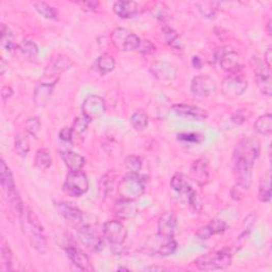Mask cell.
<instances>
[{"label": "cell", "instance_id": "4", "mask_svg": "<svg viewBox=\"0 0 272 272\" xmlns=\"http://www.w3.org/2000/svg\"><path fill=\"white\" fill-rule=\"evenodd\" d=\"M177 249L178 242L174 239V237L165 236V235L158 233L149 239H147L143 246V251L150 256L159 255L166 257L174 254Z\"/></svg>", "mask_w": 272, "mask_h": 272}, {"label": "cell", "instance_id": "53", "mask_svg": "<svg viewBox=\"0 0 272 272\" xmlns=\"http://www.w3.org/2000/svg\"><path fill=\"white\" fill-rule=\"evenodd\" d=\"M243 189L241 186H239V185H235V186L232 188L231 191V195H232V198L235 200H240L241 197H242V191Z\"/></svg>", "mask_w": 272, "mask_h": 272}, {"label": "cell", "instance_id": "51", "mask_svg": "<svg viewBox=\"0 0 272 272\" xmlns=\"http://www.w3.org/2000/svg\"><path fill=\"white\" fill-rule=\"evenodd\" d=\"M196 236L199 239L207 240V239H209L213 236V233H212L211 229H209V227L206 225V226L200 227L199 229L196 231Z\"/></svg>", "mask_w": 272, "mask_h": 272}, {"label": "cell", "instance_id": "49", "mask_svg": "<svg viewBox=\"0 0 272 272\" xmlns=\"http://www.w3.org/2000/svg\"><path fill=\"white\" fill-rule=\"evenodd\" d=\"M166 9H167V7L164 4L156 3L151 8V14L153 15L154 18L159 19V20H163L167 16V10Z\"/></svg>", "mask_w": 272, "mask_h": 272}, {"label": "cell", "instance_id": "48", "mask_svg": "<svg viewBox=\"0 0 272 272\" xmlns=\"http://www.w3.org/2000/svg\"><path fill=\"white\" fill-rule=\"evenodd\" d=\"M209 229H211L213 235H218V234H222L225 233L226 230L228 229V225L227 222L221 220V219H212L211 221L208 222Z\"/></svg>", "mask_w": 272, "mask_h": 272}, {"label": "cell", "instance_id": "58", "mask_svg": "<svg viewBox=\"0 0 272 272\" xmlns=\"http://www.w3.org/2000/svg\"><path fill=\"white\" fill-rule=\"evenodd\" d=\"M193 65L197 69H200L201 68V60L199 58H198V57H194L193 58Z\"/></svg>", "mask_w": 272, "mask_h": 272}, {"label": "cell", "instance_id": "40", "mask_svg": "<svg viewBox=\"0 0 272 272\" xmlns=\"http://www.w3.org/2000/svg\"><path fill=\"white\" fill-rule=\"evenodd\" d=\"M0 33H2L0 43H2V47L5 48L7 51H13L15 48H17V46L14 43V36L6 24L4 23L2 24V30H0Z\"/></svg>", "mask_w": 272, "mask_h": 272}, {"label": "cell", "instance_id": "1", "mask_svg": "<svg viewBox=\"0 0 272 272\" xmlns=\"http://www.w3.org/2000/svg\"><path fill=\"white\" fill-rule=\"evenodd\" d=\"M22 229L26 230L33 248L40 253L48 251V243L45 235V230L40 218L30 207L24 208L23 214L20 216Z\"/></svg>", "mask_w": 272, "mask_h": 272}, {"label": "cell", "instance_id": "54", "mask_svg": "<svg viewBox=\"0 0 272 272\" xmlns=\"http://www.w3.org/2000/svg\"><path fill=\"white\" fill-rule=\"evenodd\" d=\"M12 96H13V90H12L10 86H4L2 90V98L4 102L8 101Z\"/></svg>", "mask_w": 272, "mask_h": 272}, {"label": "cell", "instance_id": "19", "mask_svg": "<svg viewBox=\"0 0 272 272\" xmlns=\"http://www.w3.org/2000/svg\"><path fill=\"white\" fill-rule=\"evenodd\" d=\"M56 208L58 213L63 217L69 225L76 227L82 224L83 214L78 207L71 205L70 203L59 202L56 203Z\"/></svg>", "mask_w": 272, "mask_h": 272}, {"label": "cell", "instance_id": "50", "mask_svg": "<svg viewBox=\"0 0 272 272\" xmlns=\"http://www.w3.org/2000/svg\"><path fill=\"white\" fill-rule=\"evenodd\" d=\"M139 50L144 56H149V55H153L155 52V47L150 41L145 40V41L141 42Z\"/></svg>", "mask_w": 272, "mask_h": 272}, {"label": "cell", "instance_id": "5", "mask_svg": "<svg viewBox=\"0 0 272 272\" xmlns=\"http://www.w3.org/2000/svg\"><path fill=\"white\" fill-rule=\"evenodd\" d=\"M111 42L120 51H134L140 48L142 41L131 31L125 28H116L111 33Z\"/></svg>", "mask_w": 272, "mask_h": 272}, {"label": "cell", "instance_id": "11", "mask_svg": "<svg viewBox=\"0 0 272 272\" xmlns=\"http://www.w3.org/2000/svg\"><path fill=\"white\" fill-rule=\"evenodd\" d=\"M247 88H248V81L240 75L238 70L230 73V76L225 78L221 83V90L227 97L236 98L241 96Z\"/></svg>", "mask_w": 272, "mask_h": 272}, {"label": "cell", "instance_id": "37", "mask_svg": "<svg viewBox=\"0 0 272 272\" xmlns=\"http://www.w3.org/2000/svg\"><path fill=\"white\" fill-rule=\"evenodd\" d=\"M258 199L262 202H270L271 200V175L267 172L261 181L258 188Z\"/></svg>", "mask_w": 272, "mask_h": 272}, {"label": "cell", "instance_id": "21", "mask_svg": "<svg viewBox=\"0 0 272 272\" xmlns=\"http://www.w3.org/2000/svg\"><path fill=\"white\" fill-rule=\"evenodd\" d=\"M178 228V219L176 214L172 211L165 212L160 215L157 222V233L165 235V236L174 237Z\"/></svg>", "mask_w": 272, "mask_h": 272}, {"label": "cell", "instance_id": "44", "mask_svg": "<svg viewBox=\"0 0 272 272\" xmlns=\"http://www.w3.org/2000/svg\"><path fill=\"white\" fill-rule=\"evenodd\" d=\"M125 167L127 168V170L130 172V174H139L143 167L142 158L138 155H130L126 157Z\"/></svg>", "mask_w": 272, "mask_h": 272}, {"label": "cell", "instance_id": "27", "mask_svg": "<svg viewBox=\"0 0 272 272\" xmlns=\"http://www.w3.org/2000/svg\"><path fill=\"white\" fill-rule=\"evenodd\" d=\"M61 156L69 171H81L86 162L81 154L71 150L62 151Z\"/></svg>", "mask_w": 272, "mask_h": 272}, {"label": "cell", "instance_id": "15", "mask_svg": "<svg viewBox=\"0 0 272 272\" xmlns=\"http://www.w3.org/2000/svg\"><path fill=\"white\" fill-rule=\"evenodd\" d=\"M217 90L216 82L209 76H197L192 80L191 91L199 97H207Z\"/></svg>", "mask_w": 272, "mask_h": 272}, {"label": "cell", "instance_id": "43", "mask_svg": "<svg viewBox=\"0 0 272 272\" xmlns=\"http://www.w3.org/2000/svg\"><path fill=\"white\" fill-rule=\"evenodd\" d=\"M178 141L183 144L199 145L204 141V136L199 133H180L177 135Z\"/></svg>", "mask_w": 272, "mask_h": 272}, {"label": "cell", "instance_id": "30", "mask_svg": "<svg viewBox=\"0 0 272 272\" xmlns=\"http://www.w3.org/2000/svg\"><path fill=\"white\" fill-rule=\"evenodd\" d=\"M116 179H117V175H116V172L113 170L108 171L107 174L103 176V178H101L100 185H99V189H100V193L104 197H107L113 193V189L116 187Z\"/></svg>", "mask_w": 272, "mask_h": 272}, {"label": "cell", "instance_id": "12", "mask_svg": "<svg viewBox=\"0 0 272 272\" xmlns=\"http://www.w3.org/2000/svg\"><path fill=\"white\" fill-rule=\"evenodd\" d=\"M106 111L104 99L98 95H89L82 103V115L93 121L100 118Z\"/></svg>", "mask_w": 272, "mask_h": 272}, {"label": "cell", "instance_id": "26", "mask_svg": "<svg viewBox=\"0 0 272 272\" xmlns=\"http://www.w3.org/2000/svg\"><path fill=\"white\" fill-rule=\"evenodd\" d=\"M114 13L122 18V19H130L133 18L138 14V5L133 2H125V0H119L116 2L113 6Z\"/></svg>", "mask_w": 272, "mask_h": 272}, {"label": "cell", "instance_id": "28", "mask_svg": "<svg viewBox=\"0 0 272 272\" xmlns=\"http://www.w3.org/2000/svg\"><path fill=\"white\" fill-rule=\"evenodd\" d=\"M96 69L101 73V75H106V73L112 72L116 66V62L113 56L108 53H103L96 60Z\"/></svg>", "mask_w": 272, "mask_h": 272}, {"label": "cell", "instance_id": "47", "mask_svg": "<svg viewBox=\"0 0 272 272\" xmlns=\"http://www.w3.org/2000/svg\"><path fill=\"white\" fill-rule=\"evenodd\" d=\"M26 132L32 136H36L41 130V120L39 117H31L26 121L24 125Z\"/></svg>", "mask_w": 272, "mask_h": 272}, {"label": "cell", "instance_id": "38", "mask_svg": "<svg viewBox=\"0 0 272 272\" xmlns=\"http://www.w3.org/2000/svg\"><path fill=\"white\" fill-rule=\"evenodd\" d=\"M0 250H2L3 269L6 271L12 270V267H13V253H12L9 243L4 237L2 238V242H0Z\"/></svg>", "mask_w": 272, "mask_h": 272}, {"label": "cell", "instance_id": "13", "mask_svg": "<svg viewBox=\"0 0 272 272\" xmlns=\"http://www.w3.org/2000/svg\"><path fill=\"white\" fill-rule=\"evenodd\" d=\"M216 60L220 67L230 73L235 72L240 67V57L230 46L222 47L216 52Z\"/></svg>", "mask_w": 272, "mask_h": 272}, {"label": "cell", "instance_id": "59", "mask_svg": "<svg viewBox=\"0 0 272 272\" xmlns=\"http://www.w3.org/2000/svg\"><path fill=\"white\" fill-rule=\"evenodd\" d=\"M145 271H164L166 270L164 267H157V266H149L144 268Z\"/></svg>", "mask_w": 272, "mask_h": 272}, {"label": "cell", "instance_id": "29", "mask_svg": "<svg viewBox=\"0 0 272 272\" xmlns=\"http://www.w3.org/2000/svg\"><path fill=\"white\" fill-rule=\"evenodd\" d=\"M90 122L91 120H89L84 115L76 117L71 127L73 138H77L78 140H84L89 131Z\"/></svg>", "mask_w": 272, "mask_h": 272}, {"label": "cell", "instance_id": "46", "mask_svg": "<svg viewBox=\"0 0 272 272\" xmlns=\"http://www.w3.org/2000/svg\"><path fill=\"white\" fill-rule=\"evenodd\" d=\"M251 117V112L247 108H240L237 110L236 112H234L231 116V121L235 125L240 126L243 122H246L249 118Z\"/></svg>", "mask_w": 272, "mask_h": 272}, {"label": "cell", "instance_id": "10", "mask_svg": "<svg viewBox=\"0 0 272 272\" xmlns=\"http://www.w3.org/2000/svg\"><path fill=\"white\" fill-rule=\"evenodd\" d=\"M102 233L103 238L113 247H121L128 236L126 227L118 219L105 222L102 228Z\"/></svg>", "mask_w": 272, "mask_h": 272}, {"label": "cell", "instance_id": "41", "mask_svg": "<svg viewBox=\"0 0 272 272\" xmlns=\"http://www.w3.org/2000/svg\"><path fill=\"white\" fill-rule=\"evenodd\" d=\"M197 7L204 17L208 19H214L217 14L219 4L214 2H200L197 3Z\"/></svg>", "mask_w": 272, "mask_h": 272}, {"label": "cell", "instance_id": "16", "mask_svg": "<svg viewBox=\"0 0 272 272\" xmlns=\"http://www.w3.org/2000/svg\"><path fill=\"white\" fill-rule=\"evenodd\" d=\"M150 71L152 73V76L159 81L175 80L178 75L177 67L172 63H169V62L165 61L154 62L150 67Z\"/></svg>", "mask_w": 272, "mask_h": 272}, {"label": "cell", "instance_id": "7", "mask_svg": "<svg viewBox=\"0 0 272 272\" xmlns=\"http://www.w3.org/2000/svg\"><path fill=\"white\" fill-rule=\"evenodd\" d=\"M251 66L255 72V80L259 91L263 95L270 97L272 94L271 67L258 58H253L251 60Z\"/></svg>", "mask_w": 272, "mask_h": 272}, {"label": "cell", "instance_id": "6", "mask_svg": "<svg viewBox=\"0 0 272 272\" xmlns=\"http://www.w3.org/2000/svg\"><path fill=\"white\" fill-rule=\"evenodd\" d=\"M90 182L81 171H70L63 184V191L70 197H81L88 193Z\"/></svg>", "mask_w": 272, "mask_h": 272}, {"label": "cell", "instance_id": "17", "mask_svg": "<svg viewBox=\"0 0 272 272\" xmlns=\"http://www.w3.org/2000/svg\"><path fill=\"white\" fill-rule=\"evenodd\" d=\"M113 213L118 220H130L133 219L139 213V207L135 201L119 199L114 202Z\"/></svg>", "mask_w": 272, "mask_h": 272}, {"label": "cell", "instance_id": "61", "mask_svg": "<svg viewBox=\"0 0 272 272\" xmlns=\"http://www.w3.org/2000/svg\"><path fill=\"white\" fill-rule=\"evenodd\" d=\"M118 270H119V271H121V270H126V271H129V269H128V268H123V267H119V268H118Z\"/></svg>", "mask_w": 272, "mask_h": 272}, {"label": "cell", "instance_id": "14", "mask_svg": "<svg viewBox=\"0 0 272 272\" xmlns=\"http://www.w3.org/2000/svg\"><path fill=\"white\" fill-rule=\"evenodd\" d=\"M234 177L236 179L237 185L241 186L243 189L249 188L252 183V164L246 162L241 158H234Z\"/></svg>", "mask_w": 272, "mask_h": 272}, {"label": "cell", "instance_id": "52", "mask_svg": "<svg viewBox=\"0 0 272 272\" xmlns=\"http://www.w3.org/2000/svg\"><path fill=\"white\" fill-rule=\"evenodd\" d=\"M59 138L60 140L65 143V144H72V140H73V134H72V130L71 128H63L60 133H59Z\"/></svg>", "mask_w": 272, "mask_h": 272}, {"label": "cell", "instance_id": "32", "mask_svg": "<svg viewBox=\"0 0 272 272\" xmlns=\"http://www.w3.org/2000/svg\"><path fill=\"white\" fill-rule=\"evenodd\" d=\"M34 165L41 170H46L52 165V157L50 152L46 148H41L35 153Z\"/></svg>", "mask_w": 272, "mask_h": 272}, {"label": "cell", "instance_id": "2", "mask_svg": "<svg viewBox=\"0 0 272 272\" xmlns=\"http://www.w3.org/2000/svg\"><path fill=\"white\" fill-rule=\"evenodd\" d=\"M147 186V178L140 174H129L123 177L117 186V194L120 199L135 201L141 198Z\"/></svg>", "mask_w": 272, "mask_h": 272}, {"label": "cell", "instance_id": "36", "mask_svg": "<svg viewBox=\"0 0 272 272\" xmlns=\"http://www.w3.org/2000/svg\"><path fill=\"white\" fill-rule=\"evenodd\" d=\"M254 130L262 135H270L272 133V115L271 114H265L258 119L254 123Z\"/></svg>", "mask_w": 272, "mask_h": 272}, {"label": "cell", "instance_id": "18", "mask_svg": "<svg viewBox=\"0 0 272 272\" xmlns=\"http://www.w3.org/2000/svg\"><path fill=\"white\" fill-rule=\"evenodd\" d=\"M72 65V61L65 55L56 56L45 69V76L49 78H58L62 73L69 69Z\"/></svg>", "mask_w": 272, "mask_h": 272}, {"label": "cell", "instance_id": "24", "mask_svg": "<svg viewBox=\"0 0 272 272\" xmlns=\"http://www.w3.org/2000/svg\"><path fill=\"white\" fill-rule=\"evenodd\" d=\"M55 83H41L36 86L33 93V101L36 106L44 107L50 100L53 93Z\"/></svg>", "mask_w": 272, "mask_h": 272}, {"label": "cell", "instance_id": "9", "mask_svg": "<svg viewBox=\"0 0 272 272\" xmlns=\"http://www.w3.org/2000/svg\"><path fill=\"white\" fill-rule=\"evenodd\" d=\"M259 152H261V145L257 140L251 138L242 139L235 148L233 157L241 158L254 165L255 160L259 156Z\"/></svg>", "mask_w": 272, "mask_h": 272}, {"label": "cell", "instance_id": "39", "mask_svg": "<svg viewBox=\"0 0 272 272\" xmlns=\"http://www.w3.org/2000/svg\"><path fill=\"white\" fill-rule=\"evenodd\" d=\"M131 125L136 131H144L149 123V117L144 111H136L131 116Z\"/></svg>", "mask_w": 272, "mask_h": 272}, {"label": "cell", "instance_id": "56", "mask_svg": "<svg viewBox=\"0 0 272 272\" xmlns=\"http://www.w3.org/2000/svg\"><path fill=\"white\" fill-rule=\"evenodd\" d=\"M271 60H272V48L271 47H268L267 50L265 52V60L264 62L265 63L271 67Z\"/></svg>", "mask_w": 272, "mask_h": 272}, {"label": "cell", "instance_id": "34", "mask_svg": "<svg viewBox=\"0 0 272 272\" xmlns=\"http://www.w3.org/2000/svg\"><path fill=\"white\" fill-rule=\"evenodd\" d=\"M163 34L165 36V41L166 43L174 49V50L180 51L184 48V44L182 39L180 38V35L174 30L169 27H164L163 28Z\"/></svg>", "mask_w": 272, "mask_h": 272}, {"label": "cell", "instance_id": "23", "mask_svg": "<svg viewBox=\"0 0 272 272\" xmlns=\"http://www.w3.org/2000/svg\"><path fill=\"white\" fill-rule=\"evenodd\" d=\"M67 255L70 258V261L73 263L76 267H78L82 271H94V267L91 263L90 257L86 255L82 250L76 248L73 246H68L66 249Z\"/></svg>", "mask_w": 272, "mask_h": 272}, {"label": "cell", "instance_id": "33", "mask_svg": "<svg viewBox=\"0 0 272 272\" xmlns=\"http://www.w3.org/2000/svg\"><path fill=\"white\" fill-rule=\"evenodd\" d=\"M19 52L28 60H35L39 55V48L33 41L24 39L17 46Z\"/></svg>", "mask_w": 272, "mask_h": 272}, {"label": "cell", "instance_id": "55", "mask_svg": "<svg viewBox=\"0 0 272 272\" xmlns=\"http://www.w3.org/2000/svg\"><path fill=\"white\" fill-rule=\"evenodd\" d=\"M81 5L86 7L85 10H90V11H95L99 7L98 2H85V3H81Z\"/></svg>", "mask_w": 272, "mask_h": 272}, {"label": "cell", "instance_id": "25", "mask_svg": "<svg viewBox=\"0 0 272 272\" xmlns=\"http://www.w3.org/2000/svg\"><path fill=\"white\" fill-rule=\"evenodd\" d=\"M0 181H2V186L7 195L17 191L13 174L4 159L0 160Z\"/></svg>", "mask_w": 272, "mask_h": 272}, {"label": "cell", "instance_id": "8", "mask_svg": "<svg viewBox=\"0 0 272 272\" xmlns=\"http://www.w3.org/2000/svg\"><path fill=\"white\" fill-rule=\"evenodd\" d=\"M77 235L79 240L93 252H99L103 249V234L94 226H83L78 229Z\"/></svg>", "mask_w": 272, "mask_h": 272}, {"label": "cell", "instance_id": "35", "mask_svg": "<svg viewBox=\"0 0 272 272\" xmlns=\"http://www.w3.org/2000/svg\"><path fill=\"white\" fill-rule=\"evenodd\" d=\"M15 151L20 156H26L30 151V142L26 133L19 132L15 135L14 139Z\"/></svg>", "mask_w": 272, "mask_h": 272}, {"label": "cell", "instance_id": "57", "mask_svg": "<svg viewBox=\"0 0 272 272\" xmlns=\"http://www.w3.org/2000/svg\"><path fill=\"white\" fill-rule=\"evenodd\" d=\"M7 67H8V63L6 62V60L5 59L0 60V73H2V75H4V73L6 72Z\"/></svg>", "mask_w": 272, "mask_h": 272}, {"label": "cell", "instance_id": "20", "mask_svg": "<svg viewBox=\"0 0 272 272\" xmlns=\"http://www.w3.org/2000/svg\"><path fill=\"white\" fill-rule=\"evenodd\" d=\"M191 176L195 182L204 186L209 181V166L207 159L204 157L197 158L191 166Z\"/></svg>", "mask_w": 272, "mask_h": 272}, {"label": "cell", "instance_id": "60", "mask_svg": "<svg viewBox=\"0 0 272 272\" xmlns=\"http://www.w3.org/2000/svg\"><path fill=\"white\" fill-rule=\"evenodd\" d=\"M266 29H267V34H268L269 36H271V20H269V21H268Z\"/></svg>", "mask_w": 272, "mask_h": 272}, {"label": "cell", "instance_id": "3", "mask_svg": "<svg viewBox=\"0 0 272 272\" xmlns=\"http://www.w3.org/2000/svg\"><path fill=\"white\" fill-rule=\"evenodd\" d=\"M195 266L202 271H213L226 269L232 264V253L228 248L206 253L198 257L194 262Z\"/></svg>", "mask_w": 272, "mask_h": 272}, {"label": "cell", "instance_id": "42", "mask_svg": "<svg viewBox=\"0 0 272 272\" xmlns=\"http://www.w3.org/2000/svg\"><path fill=\"white\" fill-rule=\"evenodd\" d=\"M33 6L36 9V11H38L43 17H45L47 19H57V17H58L57 10L49 6L48 4L43 3V2H35L33 4Z\"/></svg>", "mask_w": 272, "mask_h": 272}, {"label": "cell", "instance_id": "22", "mask_svg": "<svg viewBox=\"0 0 272 272\" xmlns=\"http://www.w3.org/2000/svg\"><path fill=\"white\" fill-rule=\"evenodd\" d=\"M172 111L179 116L188 117L198 121H203L208 116L205 110L191 104H175L172 105Z\"/></svg>", "mask_w": 272, "mask_h": 272}, {"label": "cell", "instance_id": "45", "mask_svg": "<svg viewBox=\"0 0 272 272\" xmlns=\"http://www.w3.org/2000/svg\"><path fill=\"white\" fill-rule=\"evenodd\" d=\"M185 197H186V199L188 201L191 211L194 214H199L201 212V209H202V202L200 200L199 196H198L197 192L192 189Z\"/></svg>", "mask_w": 272, "mask_h": 272}, {"label": "cell", "instance_id": "31", "mask_svg": "<svg viewBox=\"0 0 272 272\" xmlns=\"http://www.w3.org/2000/svg\"><path fill=\"white\" fill-rule=\"evenodd\" d=\"M170 186L175 192L186 196L193 188L189 185L186 177L183 174H176L170 181Z\"/></svg>", "mask_w": 272, "mask_h": 272}]
</instances>
